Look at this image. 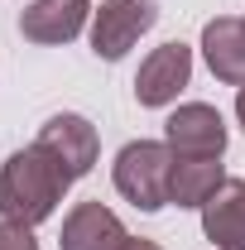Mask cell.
<instances>
[{"mask_svg": "<svg viewBox=\"0 0 245 250\" xmlns=\"http://www.w3.org/2000/svg\"><path fill=\"white\" fill-rule=\"evenodd\" d=\"M67 173L39 145L15 149L0 164V221H20V226H39L58 212L62 192H67Z\"/></svg>", "mask_w": 245, "mask_h": 250, "instance_id": "1", "label": "cell"}, {"mask_svg": "<svg viewBox=\"0 0 245 250\" xmlns=\"http://www.w3.org/2000/svg\"><path fill=\"white\" fill-rule=\"evenodd\" d=\"M168 178H173V149L163 140H130L111 164L116 192L140 212H163L168 207Z\"/></svg>", "mask_w": 245, "mask_h": 250, "instance_id": "2", "label": "cell"}, {"mask_svg": "<svg viewBox=\"0 0 245 250\" xmlns=\"http://www.w3.org/2000/svg\"><path fill=\"white\" fill-rule=\"evenodd\" d=\"M34 145L67 173V183L87 178V173L96 168V159H101V135H96V125L87 121V116H77V111H58V116H48V121L39 125Z\"/></svg>", "mask_w": 245, "mask_h": 250, "instance_id": "3", "label": "cell"}, {"mask_svg": "<svg viewBox=\"0 0 245 250\" xmlns=\"http://www.w3.org/2000/svg\"><path fill=\"white\" fill-rule=\"evenodd\" d=\"M154 24H159L154 0H106L101 10H92V53L101 62H121Z\"/></svg>", "mask_w": 245, "mask_h": 250, "instance_id": "4", "label": "cell"}, {"mask_svg": "<svg viewBox=\"0 0 245 250\" xmlns=\"http://www.w3.org/2000/svg\"><path fill=\"white\" fill-rule=\"evenodd\" d=\"M163 145L173 159H221L226 154V121L207 101H183L163 121Z\"/></svg>", "mask_w": 245, "mask_h": 250, "instance_id": "5", "label": "cell"}, {"mask_svg": "<svg viewBox=\"0 0 245 250\" xmlns=\"http://www.w3.org/2000/svg\"><path fill=\"white\" fill-rule=\"evenodd\" d=\"M187 82H192V48L178 43V39L159 43L149 58L140 62V72H135V101L149 106V111H163V106L178 101V92Z\"/></svg>", "mask_w": 245, "mask_h": 250, "instance_id": "6", "label": "cell"}, {"mask_svg": "<svg viewBox=\"0 0 245 250\" xmlns=\"http://www.w3.org/2000/svg\"><path fill=\"white\" fill-rule=\"evenodd\" d=\"M87 24H92V0H29L20 10V34L43 48L72 43Z\"/></svg>", "mask_w": 245, "mask_h": 250, "instance_id": "7", "label": "cell"}, {"mask_svg": "<svg viewBox=\"0 0 245 250\" xmlns=\"http://www.w3.org/2000/svg\"><path fill=\"white\" fill-rule=\"evenodd\" d=\"M130 241L125 221L106 207V202H77L67 217H62V250H121Z\"/></svg>", "mask_w": 245, "mask_h": 250, "instance_id": "8", "label": "cell"}, {"mask_svg": "<svg viewBox=\"0 0 245 250\" xmlns=\"http://www.w3.org/2000/svg\"><path fill=\"white\" fill-rule=\"evenodd\" d=\"M202 58L216 82L241 87L245 82V15H216L202 24Z\"/></svg>", "mask_w": 245, "mask_h": 250, "instance_id": "9", "label": "cell"}, {"mask_svg": "<svg viewBox=\"0 0 245 250\" xmlns=\"http://www.w3.org/2000/svg\"><path fill=\"white\" fill-rule=\"evenodd\" d=\"M202 236L216 250H245V178H226L202 207Z\"/></svg>", "mask_w": 245, "mask_h": 250, "instance_id": "10", "label": "cell"}, {"mask_svg": "<svg viewBox=\"0 0 245 250\" xmlns=\"http://www.w3.org/2000/svg\"><path fill=\"white\" fill-rule=\"evenodd\" d=\"M226 183L221 159H173V178H168V207H207L216 197V188Z\"/></svg>", "mask_w": 245, "mask_h": 250, "instance_id": "11", "label": "cell"}, {"mask_svg": "<svg viewBox=\"0 0 245 250\" xmlns=\"http://www.w3.org/2000/svg\"><path fill=\"white\" fill-rule=\"evenodd\" d=\"M0 250H39V241H34V226L0 221Z\"/></svg>", "mask_w": 245, "mask_h": 250, "instance_id": "12", "label": "cell"}, {"mask_svg": "<svg viewBox=\"0 0 245 250\" xmlns=\"http://www.w3.org/2000/svg\"><path fill=\"white\" fill-rule=\"evenodd\" d=\"M121 250H163V246H159V241H149V236H130Z\"/></svg>", "mask_w": 245, "mask_h": 250, "instance_id": "13", "label": "cell"}, {"mask_svg": "<svg viewBox=\"0 0 245 250\" xmlns=\"http://www.w3.org/2000/svg\"><path fill=\"white\" fill-rule=\"evenodd\" d=\"M236 121H241V130H245V82L236 87Z\"/></svg>", "mask_w": 245, "mask_h": 250, "instance_id": "14", "label": "cell"}]
</instances>
